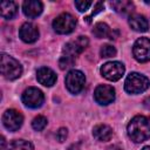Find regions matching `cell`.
Returning a JSON list of instances; mask_svg holds the SVG:
<instances>
[{
    "label": "cell",
    "instance_id": "1",
    "mask_svg": "<svg viewBox=\"0 0 150 150\" xmlns=\"http://www.w3.org/2000/svg\"><path fill=\"white\" fill-rule=\"evenodd\" d=\"M128 135L135 143H142L150 138V116L137 115L128 124Z\"/></svg>",
    "mask_w": 150,
    "mask_h": 150
},
{
    "label": "cell",
    "instance_id": "2",
    "mask_svg": "<svg viewBox=\"0 0 150 150\" xmlns=\"http://www.w3.org/2000/svg\"><path fill=\"white\" fill-rule=\"evenodd\" d=\"M149 86V79L139 73H130L124 82V89L128 94H141L145 91Z\"/></svg>",
    "mask_w": 150,
    "mask_h": 150
},
{
    "label": "cell",
    "instance_id": "3",
    "mask_svg": "<svg viewBox=\"0 0 150 150\" xmlns=\"http://www.w3.org/2000/svg\"><path fill=\"white\" fill-rule=\"evenodd\" d=\"M1 74L7 80H15L22 74V67L18 60L2 53L1 54Z\"/></svg>",
    "mask_w": 150,
    "mask_h": 150
},
{
    "label": "cell",
    "instance_id": "4",
    "mask_svg": "<svg viewBox=\"0 0 150 150\" xmlns=\"http://www.w3.org/2000/svg\"><path fill=\"white\" fill-rule=\"evenodd\" d=\"M66 87L68 89L69 93L71 94H79L83 90L84 84H86V76L82 71L73 69L70 71H68V74L66 75Z\"/></svg>",
    "mask_w": 150,
    "mask_h": 150
},
{
    "label": "cell",
    "instance_id": "5",
    "mask_svg": "<svg viewBox=\"0 0 150 150\" xmlns=\"http://www.w3.org/2000/svg\"><path fill=\"white\" fill-rule=\"evenodd\" d=\"M76 26V19L69 13H62L53 21V28L59 34H69Z\"/></svg>",
    "mask_w": 150,
    "mask_h": 150
},
{
    "label": "cell",
    "instance_id": "6",
    "mask_svg": "<svg viewBox=\"0 0 150 150\" xmlns=\"http://www.w3.org/2000/svg\"><path fill=\"white\" fill-rule=\"evenodd\" d=\"M21 100L26 107L32 108V109H36L43 104L45 95L40 89H38L35 87H29L22 93Z\"/></svg>",
    "mask_w": 150,
    "mask_h": 150
},
{
    "label": "cell",
    "instance_id": "7",
    "mask_svg": "<svg viewBox=\"0 0 150 150\" xmlns=\"http://www.w3.org/2000/svg\"><path fill=\"white\" fill-rule=\"evenodd\" d=\"M124 64L118 61H110L104 63L101 67V74L103 77H105L109 81H117L120 80L124 74Z\"/></svg>",
    "mask_w": 150,
    "mask_h": 150
},
{
    "label": "cell",
    "instance_id": "8",
    "mask_svg": "<svg viewBox=\"0 0 150 150\" xmlns=\"http://www.w3.org/2000/svg\"><path fill=\"white\" fill-rule=\"evenodd\" d=\"M132 54L134 57L141 63L150 61V40L148 38L137 39L132 47Z\"/></svg>",
    "mask_w": 150,
    "mask_h": 150
},
{
    "label": "cell",
    "instance_id": "9",
    "mask_svg": "<svg viewBox=\"0 0 150 150\" xmlns=\"http://www.w3.org/2000/svg\"><path fill=\"white\" fill-rule=\"evenodd\" d=\"M23 123V116L15 109H8L2 115V124L9 131H16Z\"/></svg>",
    "mask_w": 150,
    "mask_h": 150
},
{
    "label": "cell",
    "instance_id": "10",
    "mask_svg": "<svg viewBox=\"0 0 150 150\" xmlns=\"http://www.w3.org/2000/svg\"><path fill=\"white\" fill-rule=\"evenodd\" d=\"M89 45V40L87 36H79L75 40L68 42L64 47H63V55L66 56H70V57H76L77 55H80Z\"/></svg>",
    "mask_w": 150,
    "mask_h": 150
},
{
    "label": "cell",
    "instance_id": "11",
    "mask_svg": "<svg viewBox=\"0 0 150 150\" xmlns=\"http://www.w3.org/2000/svg\"><path fill=\"white\" fill-rule=\"evenodd\" d=\"M94 98L98 104L107 105L115 100V89L109 84H100L94 91Z\"/></svg>",
    "mask_w": 150,
    "mask_h": 150
},
{
    "label": "cell",
    "instance_id": "12",
    "mask_svg": "<svg viewBox=\"0 0 150 150\" xmlns=\"http://www.w3.org/2000/svg\"><path fill=\"white\" fill-rule=\"evenodd\" d=\"M20 39L26 43H33L39 39V29L32 22H25L19 29Z\"/></svg>",
    "mask_w": 150,
    "mask_h": 150
},
{
    "label": "cell",
    "instance_id": "13",
    "mask_svg": "<svg viewBox=\"0 0 150 150\" xmlns=\"http://www.w3.org/2000/svg\"><path fill=\"white\" fill-rule=\"evenodd\" d=\"M42 9H43V5L39 0H26L22 5L23 14L29 19L38 18L42 13Z\"/></svg>",
    "mask_w": 150,
    "mask_h": 150
},
{
    "label": "cell",
    "instance_id": "14",
    "mask_svg": "<svg viewBox=\"0 0 150 150\" xmlns=\"http://www.w3.org/2000/svg\"><path fill=\"white\" fill-rule=\"evenodd\" d=\"M38 81L45 87H52L56 82V74L48 67H41L36 71Z\"/></svg>",
    "mask_w": 150,
    "mask_h": 150
},
{
    "label": "cell",
    "instance_id": "15",
    "mask_svg": "<svg viewBox=\"0 0 150 150\" xmlns=\"http://www.w3.org/2000/svg\"><path fill=\"white\" fill-rule=\"evenodd\" d=\"M129 26L136 32H146L149 28V21L144 15L131 14L129 16Z\"/></svg>",
    "mask_w": 150,
    "mask_h": 150
},
{
    "label": "cell",
    "instance_id": "16",
    "mask_svg": "<svg viewBox=\"0 0 150 150\" xmlns=\"http://www.w3.org/2000/svg\"><path fill=\"white\" fill-rule=\"evenodd\" d=\"M117 34V32H115ZM114 30H111V28L105 23V22H98L94 26L93 29V34L97 38V39H103V38H109L111 40L116 39Z\"/></svg>",
    "mask_w": 150,
    "mask_h": 150
},
{
    "label": "cell",
    "instance_id": "17",
    "mask_svg": "<svg viewBox=\"0 0 150 150\" xmlns=\"http://www.w3.org/2000/svg\"><path fill=\"white\" fill-rule=\"evenodd\" d=\"M93 136L100 142H107L112 137V129L107 124H98L94 127Z\"/></svg>",
    "mask_w": 150,
    "mask_h": 150
},
{
    "label": "cell",
    "instance_id": "18",
    "mask_svg": "<svg viewBox=\"0 0 150 150\" xmlns=\"http://www.w3.org/2000/svg\"><path fill=\"white\" fill-rule=\"evenodd\" d=\"M1 16L6 20L13 19L18 13V5L14 1H2L0 4Z\"/></svg>",
    "mask_w": 150,
    "mask_h": 150
},
{
    "label": "cell",
    "instance_id": "19",
    "mask_svg": "<svg viewBox=\"0 0 150 150\" xmlns=\"http://www.w3.org/2000/svg\"><path fill=\"white\" fill-rule=\"evenodd\" d=\"M111 7L115 9V12L122 14V15H127V14H130L135 6L131 1L129 0H117V1H111L110 2Z\"/></svg>",
    "mask_w": 150,
    "mask_h": 150
},
{
    "label": "cell",
    "instance_id": "20",
    "mask_svg": "<svg viewBox=\"0 0 150 150\" xmlns=\"http://www.w3.org/2000/svg\"><path fill=\"white\" fill-rule=\"evenodd\" d=\"M5 150H34V145L29 141L14 139L5 148Z\"/></svg>",
    "mask_w": 150,
    "mask_h": 150
},
{
    "label": "cell",
    "instance_id": "21",
    "mask_svg": "<svg viewBox=\"0 0 150 150\" xmlns=\"http://www.w3.org/2000/svg\"><path fill=\"white\" fill-rule=\"evenodd\" d=\"M46 125H47V118H46L45 116H41V115L36 116V117L33 120V122H32V127H33V129L36 130V131L43 130V129L46 128Z\"/></svg>",
    "mask_w": 150,
    "mask_h": 150
},
{
    "label": "cell",
    "instance_id": "22",
    "mask_svg": "<svg viewBox=\"0 0 150 150\" xmlns=\"http://www.w3.org/2000/svg\"><path fill=\"white\" fill-rule=\"evenodd\" d=\"M74 63H75V59L70 57V56H66V55H62L61 59L59 60V66H60V69H62V70L73 67Z\"/></svg>",
    "mask_w": 150,
    "mask_h": 150
},
{
    "label": "cell",
    "instance_id": "23",
    "mask_svg": "<svg viewBox=\"0 0 150 150\" xmlns=\"http://www.w3.org/2000/svg\"><path fill=\"white\" fill-rule=\"evenodd\" d=\"M100 55L102 57H112L116 55V49L110 45H103L100 49Z\"/></svg>",
    "mask_w": 150,
    "mask_h": 150
},
{
    "label": "cell",
    "instance_id": "24",
    "mask_svg": "<svg viewBox=\"0 0 150 150\" xmlns=\"http://www.w3.org/2000/svg\"><path fill=\"white\" fill-rule=\"evenodd\" d=\"M91 5H93L91 1H84V0H77V1H75V6L79 9V12H86Z\"/></svg>",
    "mask_w": 150,
    "mask_h": 150
},
{
    "label": "cell",
    "instance_id": "25",
    "mask_svg": "<svg viewBox=\"0 0 150 150\" xmlns=\"http://www.w3.org/2000/svg\"><path fill=\"white\" fill-rule=\"evenodd\" d=\"M67 136H68V130H67L66 128H60V129L57 130V132H56V139H57L60 143L64 142L66 138H67Z\"/></svg>",
    "mask_w": 150,
    "mask_h": 150
},
{
    "label": "cell",
    "instance_id": "26",
    "mask_svg": "<svg viewBox=\"0 0 150 150\" xmlns=\"http://www.w3.org/2000/svg\"><path fill=\"white\" fill-rule=\"evenodd\" d=\"M103 8H104V5H103V2H101V1H97V2L95 4V9L93 11L91 15H90V16H88V18H86L87 22H90V18H91V16H94V15H96V14H97L98 12H101Z\"/></svg>",
    "mask_w": 150,
    "mask_h": 150
},
{
    "label": "cell",
    "instance_id": "27",
    "mask_svg": "<svg viewBox=\"0 0 150 150\" xmlns=\"http://www.w3.org/2000/svg\"><path fill=\"white\" fill-rule=\"evenodd\" d=\"M143 105H144V108H146L148 110H150V96L146 97V98L143 101Z\"/></svg>",
    "mask_w": 150,
    "mask_h": 150
},
{
    "label": "cell",
    "instance_id": "28",
    "mask_svg": "<svg viewBox=\"0 0 150 150\" xmlns=\"http://www.w3.org/2000/svg\"><path fill=\"white\" fill-rule=\"evenodd\" d=\"M69 150H80V148H79V144H73V145L69 148Z\"/></svg>",
    "mask_w": 150,
    "mask_h": 150
},
{
    "label": "cell",
    "instance_id": "29",
    "mask_svg": "<svg viewBox=\"0 0 150 150\" xmlns=\"http://www.w3.org/2000/svg\"><path fill=\"white\" fill-rule=\"evenodd\" d=\"M1 149L5 150V137L1 136Z\"/></svg>",
    "mask_w": 150,
    "mask_h": 150
},
{
    "label": "cell",
    "instance_id": "30",
    "mask_svg": "<svg viewBox=\"0 0 150 150\" xmlns=\"http://www.w3.org/2000/svg\"><path fill=\"white\" fill-rule=\"evenodd\" d=\"M142 150H150V146H144Z\"/></svg>",
    "mask_w": 150,
    "mask_h": 150
}]
</instances>
